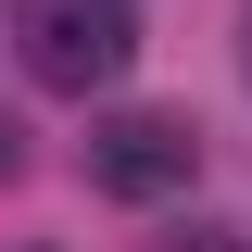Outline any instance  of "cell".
<instances>
[{
  "instance_id": "5b68a950",
  "label": "cell",
  "mask_w": 252,
  "mask_h": 252,
  "mask_svg": "<svg viewBox=\"0 0 252 252\" xmlns=\"http://www.w3.org/2000/svg\"><path fill=\"white\" fill-rule=\"evenodd\" d=\"M189 252H215V240H189Z\"/></svg>"
},
{
  "instance_id": "277c9868",
  "label": "cell",
  "mask_w": 252,
  "mask_h": 252,
  "mask_svg": "<svg viewBox=\"0 0 252 252\" xmlns=\"http://www.w3.org/2000/svg\"><path fill=\"white\" fill-rule=\"evenodd\" d=\"M0 177H13V126H0Z\"/></svg>"
},
{
  "instance_id": "7a4b0ae2",
  "label": "cell",
  "mask_w": 252,
  "mask_h": 252,
  "mask_svg": "<svg viewBox=\"0 0 252 252\" xmlns=\"http://www.w3.org/2000/svg\"><path fill=\"white\" fill-rule=\"evenodd\" d=\"M202 177V126L189 114H101L89 126V189L101 202H177Z\"/></svg>"
},
{
  "instance_id": "3957f363",
  "label": "cell",
  "mask_w": 252,
  "mask_h": 252,
  "mask_svg": "<svg viewBox=\"0 0 252 252\" xmlns=\"http://www.w3.org/2000/svg\"><path fill=\"white\" fill-rule=\"evenodd\" d=\"M240 76H252V0H240Z\"/></svg>"
},
{
  "instance_id": "6da1fadb",
  "label": "cell",
  "mask_w": 252,
  "mask_h": 252,
  "mask_svg": "<svg viewBox=\"0 0 252 252\" xmlns=\"http://www.w3.org/2000/svg\"><path fill=\"white\" fill-rule=\"evenodd\" d=\"M13 51H26V76H38V89L89 101V89H114L126 63H139V26H126V0H26Z\"/></svg>"
}]
</instances>
